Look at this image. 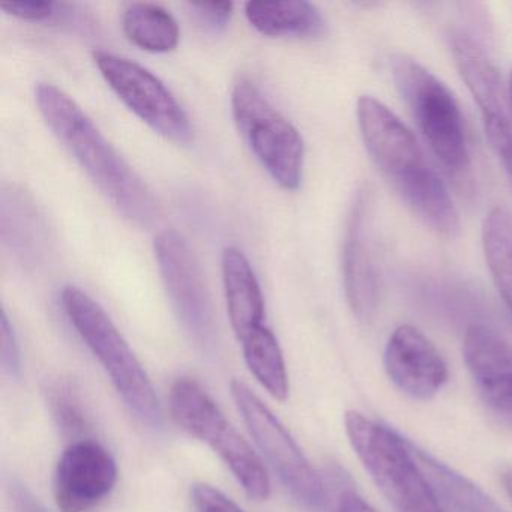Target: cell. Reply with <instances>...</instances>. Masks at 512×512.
Instances as JSON below:
<instances>
[{"label": "cell", "mask_w": 512, "mask_h": 512, "mask_svg": "<svg viewBox=\"0 0 512 512\" xmlns=\"http://www.w3.org/2000/svg\"><path fill=\"white\" fill-rule=\"evenodd\" d=\"M245 16L250 25L266 37H322L326 23L310 2H248Z\"/></svg>", "instance_id": "18"}, {"label": "cell", "mask_w": 512, "mask_h": 512, "mask_svg": "<svg viewBox=\"0 0 512 512\" xmlns=\"http://www.w3.org/2000/svg\"><path fill=\"white\" fill-rule=\"evenodd\" d=\"M122 29L134 46L152 53L172 52L181 38V29L175 17L160 5L145 2L125 8Z\"/></svg>", "instance_id": "20"}, {"label": "cell", "mask_w": 512, "mask_h": 512, "mask_svg": "<svg viewBox=\"0 0 512 512\" xmlns=\"http://www.w3.org/2000/svg\"><path fill=\"white\" fill-rule=\"evenodd\" d=\"M455 64L484 119L488 142L512 178V95L490 56L469 35L452 38Z\"/></svg>", "instance_id": "11"}, {"label": "cell", "mask_w": 512, "mask_h": 512, "mask_svg": "<svg viewBox=\"0 0 512 512\" xmlns=\"http://www.w3.org/2000/svg\"><path fill=\"white\" fill-rule=\"evenodd\" d=\"M154 250L164 287L182 328L197 346L212 349L217 340L214 308L190 245L175 230H164L155 238Z\"/></svg>", "instance_id": "10"}, {"label": "cell", "mask_w": 512, "mask_h": 512, "mask_svg": "<svg viewBox=\"0 0 512 512\" xmlns=\"http://www.w3.org/2000/svg\"><path fill=\"white\" fill-rule=\"evenodd\" d=\"M391 68L395 85L431 151L452 172L466 170L469 148L454 94L442 80L409 56H394Z\"/></svg>", "instance_id": "6"}, {"label": "cell", "mask_w": 512, "mask_h": 512, "mask_svg": "<svg viewBox=\"0 0 512 512\" xmlns=\"http://www.w3.org/2000/svg\"><path fill=\"white\" fill-rule=\"evenodd\" d=\"M61 302L71 325L103 365L128 409L142 424L161 427L163 413L154 386L109 314L76 286L64 287Z\"/></svg>", "instance_id": "3"}, {"label": "cell", "mask_w": 512, "mask_h": 512, "mask_svg": "<svg viewBox=\"0 0 512 512\" xmlns=\"http://www.w3.org/2000/svg\"><path fill=\"white\" fill-rule=\"evenodd\" d=\"M371 191L362 187L356 194L347 223L343 247V280L347 302L359 322H370L379 298V278L371 251Z\"/></svg>", "instance_id": "15"}, {"label": "cell", "mask_w": 512, "mask_h": 512, "mask_svg": "<svg viewBox=\"0 0 512 512\" xmlns=\"http://www.w3.org/2000/svg\"><path fill=\"white\" fill-rule=\"evenodd\" d=\"M47 397L53 418L65 434L79 436L88 430V418L83 412L82 401L70 382H53L47 389Z\"/></svg>", "instance_id": "23"}, {"label": "cell", "mask_w": 512, "mask_h": 512, "mask_svg": "<svg viewBox=\"0 0 512 512\" xmlns=\"http://www.w3.org/2000/svg\"><path fill=\"white\" fill-rule=\"evenodd\" d=\"M232 113L242 139L284 190H298L304 170V140L251 80L239 79Z\"/></svg>", "instance_id": "7"}, {"label": "cell", "mask_w": 512, "mask_h": 512, "mask_svg": "<svg viewBox=\"0 0 512 512\" xmlns=\"http://www.w3.org/2000/svg\"><path fill=\"white\" fill-rule=\"evenodd\" d=\"M356 116L371 160L406 205L437 233H457V206L406 124L370 95L359 98Z\"/></svg>", "instance_id": "1"}, {"label": "cell", "mask_w": 512, "mask_h": 512, "mask_svg": "<svg viewBox=\"0 0 512 512\" xmlns=\"http://www.w3.org/2000/svg\"><path fill=\"white\" fill-rule=\"evenodd\" d=\"M227 313L238 340L265 325V298L253 266L238 247H227L221 256Z\"/></svg>", "instance_id": "17"}, {"label": "cell", "mask_w": 512, "mask_h": 512, "mask_svg": "<svg viewBox=\"0 0 512 512\" xmlns=\"http://www.w3.org/2000/svg\"><path fill=\"white\" fill-rule=\"evenodd\" d=\"M170 410L179 427L220 455L250 499L262 502L271 496V479L262 458L200 383L188 377L176 380L170 391Z\"/></svg>", "instance_id": "5"}, {"label": "cell", "mask_w": 512, "mask_h": 512, "mask_svg": "<svg viewBox=\"0 0 512 512\" xmlns=\"http://www.w3.org/2000/svg\"><path fill=\"white\" fill-rule=\"evenodd\" d=\"M0 365L11 379H19L22 374V355L17 343L16 332L8 320L7 313H2L0 320Z\"/></svg>", "instance_id": "24"}, {"label": "cell", "mask_w": 512, "mask_h": 512, "mask_svg": "<svg viewBox=\"0 0 512 512\" xmlns=\"http://www.w3.org/2000/svg\"><path fill=\"white\" fill-rule=\"evenodd\" d=\"M509 91H511V95H512V73H511V77H509Z\"/></svg>", "instance_id": "30"}, {"label": "cell", "mask_w": 512, "mask_h": 512, "mask_svg": "<svg viewBox=\"0 0 512 512\" xmlns=\"http://www.w3.org/2000/svg\"><path fill=\"white\" fill-rule=\"evenodd\" d=\"M242 349L248 370L257 382L278 401L289 397V376L283 350L271 329L265 325L242 338Z\"/></svg>", "instance_id": "21"}, {"label": "cell", "mask_w": 512, "mask_h": 512, "mask_svg": "<svg viewBox=\"0 0 512 512\" xmlns=\"http://www.w3.org/2000/svg\"><path fill=\"white\" fill-rule=\"evenodd\" d=\"M502 484L506 493H508V496L512 499V467L511 469H506L505 472L502 473Z\"/></svg>", "instance_id": "29"}, {"label": "cell", "mask_w": 512, "mask_h": 512, "mask_svg": "<svg viewBox=\"0 0 512 512\" xmlns=\"http://www.w3.org/2000/svg\"><path fill=\"white\" fill-rule=\"evenodd\" d=\"M94 62L122 103L152 130L179 145L193 140V127L184 107L148 68L104 50L94 52Z\"/></svg>", "instance_id": "9"}, {"label": "cell", "mask_w": 512, "mask_h": 512, "mask_svg": "<svg viewBox=\"0 0 512 512\" xmlns=\"http://www.w3.org/2000/svg\"><path fill=\"white\" fill-rule=\"evenodd\" d=\"M337 512H377L370 503L365 502L356 491H344L338 502Z\"/></svg>", "instance_id": "28"}, {"label": "cell", "mask_w": 512, "mask_h": 512, "mask_svg": "<svg viewBox=\"0 0 512 512\" xmlns=\"http://www.w3.org/2000/svg\"><path fill=\"white\" fill-rule=\"evenodd\" d=\"M412 451L424 470L443 512H505L499 503L455 470L449 469L412 443Z\"/></svg>", "instance_id": "19"}, {"label": "cell", "mask_w": 512, "mask_h": 512, "mask_svg": "<svg viewBox=\"0 0 512 512\" xmlns=\"http://www.w3.org/2000/svg\"><path fill=\"white\" fill-rule=\"evenodd\" d=\"M0 203L4 244L26 266L41 265L50 253L52 238L37 203L19 187H4Z\"/></svg>", "instance_id": "16"}, {"label": "cell", "mask_w": 512, "mask_h": 512, "mask_svg": "<svg viewBox=\"0 0 512 512\" xmlns=\"http://www.w3.org/2000/svg\"><path fill=\"white\" fill-rule=\"evenodd\" d=\"M118 482L115 458L94 440H77L65 449L55 472V502L61 512H89Z\"/></svg>", "instance_id": "12"}, {"label": "cell", "mask_w": 512, "mask_h": 512, "mask_svg": "<svg viewBox=\"0 0 512 512\" xmlns=\"http://www.w3.org/2000/svg\"><path fill=\"white\" fill-rule=\"evenodd\" d=\"M35 101L56 139L112 205L136 226H154L160 218L154 194L82 107L52 83L37 86Z\"/></svg>", "instance_id": "2"}, {"label": "cell", "mask_w": 512, "mask_h": 512, "mask_svg": "<svg viewBox=\"0 0 512 512\" xmlns=\"http://www.w3.org/2000/svg\"><path fill=\"white\" fill-rule=\"evenodd\" d=\"M230 391L254 442L284 487L305 508L322 511L326 506L325 484L292 434L244 382L232 380Z\"/></svg>", "instance_id": "8"}, {"label": "cell", "mask_w": 512, "mask_h": 512, "mask_svg": "<svg viewBox=\"0 0 512 512\" xmlns=\"http://www.w3.org/2000/svg\"><path fill=\"white\" fill-rule=\"evenodd\" d=\"M344 425L350 445L395 512H443L409 440L355 410L346 413Z\"/></svg>", "instance_id": "4"}, {"label": "cell", "mask_w": 512, "mask_h": 512, "mask_svg": "<svg viewBox=\"0 0 512 512\" xmlns=\"http://www.w3.org/2000/svg\"><path fill=\"white\" fill-rule=\"evenodd\" d=\"M191 502L196 512H244L226 494L205 482L191 487Z\"/></svg>", "instance_id": "26"}, {"label": "cell", "mask_w": 512, "mask_h": 512, "mask_svg": "<svg viewBox=\"0 0 512 512\" xmlns=\"http://www.w3.org/2000/svg\"><path fill=\"white\" fill-rule=\"evenodd\" d=\"M482 245L500 298L512 314V215L493 209L482 227Z\"/></svg>", "instance_id": "22"}, {"label": "cell", "mask_w": 512, "mask_h": 512, "mask_svg": "<svg viewBox=\"0 0 512 512\" xmlns=\"http://www.w3.org/2000/svg\"><path fill=\"white\" fill-rule=\"evenodd\" d=\"M0 8L26 22H47L58 14V5L53 2H4Z\"/></svg>", "instance_id": "27"}, {"label": "cell", "mask_w": 512, "mask_h": 512, "mask_svg": "<svg viewBox=\"0 0 512 512\" xmlns=\"http://www.w3.org/2000/svg\"><path fill=\"white\" fill-rule=\"evenodd\" d=\"M385 370L400 391L430 400L448 382V367L439 350L415 326L401 325L385 349Z\"/></svg>", "instance_id": "14"}, {"label": "cell", "mask_w": 512, "mask_h": 512, "mask_svg": "<svg viewBox=\"0 0 512 512\" xmlns=\"http://www.w3.org/2000/svg\"><path fill=\"white\" fill-rule=\"evenodd\" d=\"M188 8L197 23L208 31H223L232 19V2H191Z\"/></svg>", "instance_id": "25"}, {"label": "cell", "mask_w": 512, "mask_h": 512, "mask_svg": "<svg viewBox=\"0 0 512 512\" xmlns=\"http://www.w3.org/2000/svg\"><path fill=\"white\" fill-rule=\"evenodd\" d=\"M464 362L482 401L503 424L512 427V346L485 325L464 335Z\"/></svg>", "instance_id": "13"}]
</instances>
